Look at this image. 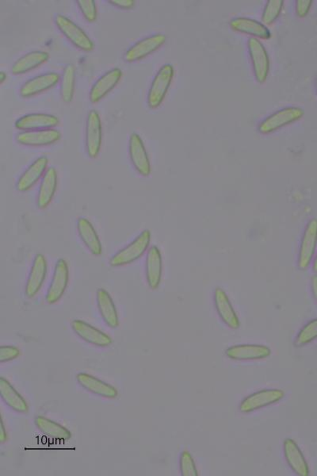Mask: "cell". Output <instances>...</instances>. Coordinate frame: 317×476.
Masks as SVG:
<instances>
[{
	"instance_id": "obj_1",
	"label": "cell",
	"mask_w": 317,
	"mask_h": 476,
	"mask_svg": "<svg viewBox=\"0 0 317 476\" xmlns=\"http://www.w3.org/2000/svg\"><path fill=\"white\" fill-rule=\"evenodd\" d=\"M150 240V231L149 230L144 231L131 244H128L125 248L119 250L111 257L110 266L112 267L125 266L136 261L148 250Z\"/></svg>"
},
{
	"instance_id": "obj_2",
	"label": "cell",
	"mask_w": 317,
	"mask_h": 476,
	"mask_svg": "<svg viewBox=\"0 0 317 476\" xmlns=\"http://www.w3.org/2000/svg\"><path fill=\"white\" fill-rule=\"evenodd\" d=\"M175 74L172 64H164L156 73L148 94V105L151 109L160 107L167 95Z\"/></svg>"
},
{
	"instance_id": "obj_3",
	"label": "cell",
	"mask_w": 317,
	"mask_h": 476,
	"mask_svg": "<svg viewBox=\"0 0 317 476\" xmlns=\"http://www.w3.org/2000/svg\"><path fill=\"white\" fill-rule=\"evenodd\" d=\"M304 115V110L297 107H289L276 111L266 117L259 126V131L262 134H272L279 129L291 124Z\"/></svg>"
},
{
	"instance_id": "obj_4",
	"label": "cell",
	"mask_w": 317,
	"mask_h": 476,
	"mask_svg": "<svg viewBox=\"0 0 317 476\" xmlns=\"http://www.w3.org/2000/svg\"><path fill=\"white\" fill-rule=\"evenodd\" d=\"M55 23L60 31L66 36L69 42L81 50L90 52L94 49L92 41L80 27L67 17L58 15Z\"/></svg>"
},
{
	"instance_id": "obj_5",
	"label": "cell",
	"mask_w": 317,
	"mask_h": 476,
	"mask_svg": "<svg viewBox=\"0 0 317 476\" xmlns=\"http://www.w3.org/2000/svg\"><path fill=\"white\" fill-rule=\"evenodd\" d=\"M249 55L257 82L264 83L270 71V60L265 47L260 40L251 38L248 43Z\"/></svg>"
},
{
	"instance_id": "obj_6",
	"label": "cell",
	"mask_w": 317,
	"mask_h": 476,
	"mask_svg": "<svg viewBox=\"0 0 317 476\" xmlns=\"http://www.w3.org/2000/svg\"><path fill=\"white\" fill-rule=\"evenodd\" d=\"M285 396L283 391L278 389L263 390L246 397L240 404L239 410L244 414L268 407L279 402Z\"/></svg>"
},
{
	"instance_id": "obj_7",
	"label": "cell",
	"mask_w": 317,
	"mask_h": 476,
	"mask_svg": "<svg viewBox=\"0 0 317 476\" xmlns=\"http://www.w3.org/2000/svg\"><path fill=\"white\" fill-rule=\"evenodd\" d=\"M69 280L68 264L64 259L59 260L54 268V275L46 294V302L49 304L57 303L66 292Z\"/></svg>"
},
{
	"instance_id": "obj_8",
	"label": "cell",
	"mask_w": 317,
	"mask_h": 476,
	"mask_svg": "<svg viewBox=\"0 0 317 476\" xmlns=\"http://www.w3.org/2000/svg\"><path fill=\"white\" fill-rule=\"evenodd\" d=\"M317 245V219H311L303 234L298 255V268L307 270L312 261Z\"/></svg>"
},
{
	"instance_id": "obj_9",
	"label": "cell",
	"mask_w": 317,
	"mask_h": 476,
	"mask_svg": "<svg viewBox=\"0 0 317 476\" xmlns=\"http://www.w3.org/2000/svg\"><path fill=\"white\" fill-rule=\"evenodd\" d=\"M102 145V123L101 116L92 110L88 115L86 125V150L92 159L98 156Z\"/></svg>"
},
{
	"instance_id": "obj_10",
	"label": "cell",
	"mask_w": 317,
	"mask_h": 476,
	"mask_svg": "<svg viewBox=\"0 0 317 476\" xmlns=\"http://www.w3.org/2000/svg\"><path fill=\"white\" fill-rule=\"evenodd\" d=\"M165 35L157 34L139 41L128 49L125 54L127 62H135L150 55L165 43Z\"/></svg>"
},
{
	"instance_id": "obj_11",
	"label": "cell",
	"mask_w": 317,
	"mask_h": 476,
	"mask_svg": "<svg viewBox=\"0 0 317 476\" xmlns=\"http://www.w3.org/2000/svg\"><path fill=\"white\" fill-rule=\"evenodd\" d=\"M128 150H130V157L135 169L145 178L149 176L151 173L149 158L142 138L136 133L131 135Z\"/></svg>"
},
{
	"instance_id": "obj_12",
	"label": "cell",
	"mask_w": 317,
	"mask_h": 476,
	"mask_svg": "<svg viewBox=\"0 0 317 476\" xmlns=\"http://www.w3.org/2000/svg\"><path fill=\"white\" fill-rule=\"evenodd\" d=\"M271 354L272 351L268 347L260 345H234L226 350L228 358L239 361L265 359Z\"/></svg>"
},
{
	"instance_id": "obj_13",
	"label": "cell",
	"mask_w": 317,
	"mask_h": 476,
	"mask_svg": "<svg viewBox=\"0 0 317 476\" xmlns=\"http://www.w3.org/2000/svg\"><path fill=\"white\" fill-rule=\"evenodd\" d=\"M49 160L46 157H40L33 162L23 173L16 184L17 190L25 192L31 189L38 180L43 178L48 167Z\"/></svg>"
},
{
	"instance_id": "obj_14",
	"label": "cell",
	"mask_w": 317,
	"mask_h": 476,
	"mask_svg": "<svg viewBox=\"0 0 317 476\" xmlns=\"http://www.w3.org/2000/svg\"><path fill=\"white\" fill-rule=\"evenodd\" d=\"M47 274V261L43 254L34 257L31 272H29L26 285V296L34 298L43 285Z\"/></svg>"
},
{
	"instance_id": "obj_15",
	"label": "cell",
	"mask_w": 317,
	"mask_h": 476,
	"mask_svg": "<svg viewBox=\"0 0 317 476\" xmlns=\"http://www.w3.org/2000/svg\"><path fill=\"white\" fill-rule=\"evenodd\" d=\"M72 329L78 336L87 343L98 347H108L112 344V339L108 334L84 321L74 320Z\"/></svg>"
},
{
	"instance_id": "obj_16",
	"label": "cell",
	"mask_w": 317,
	"mask_h": 476,
	"mask_svg": "<svg viewBox=\"0 0 317 476\" xmlns=\"http://www.w3.org/2000/svg\"><path fill=\"white\" fill-rule=\"evenodd\" d=\"M61 134L54 129L24 131L16 135V142L27 146H45L55 143L60 140Z\"/></svg>"
},
{
	"instance_id": "obj_17",
	"label": "cell",
	"mask_w": 317,
	"mask_h": 476,
	"mask_svg": "<svg viewBox=\"0 0 317 476\" xmlns=\"http://www.w3.org/2000/svg\"><path fill=\"white\" fill-rule=\"evenodd\" d=\"M59 124L58 117L48 114H29L15 122L17 130L34 131L52 129Z\"/></svg>"
},
{
	"instance_id": "obj_18",
	"label": "cell",
	"mask_w": 317,
	"mask_h": 476,
	"mask_svg": "<svg viewBox=\"0 0 317 476\" xmlns=\"http://www.w3.org/2000/svg\"><path fill=\"white\" fill-rule=\"evenodd\" d=\"M61 80L60 75L55 73L43 74L29 80L20 88V95L29 98L38 95L54 87Z\"/></svg>"
},
{
	"instance_id": "obj_19",
	"label": "cell",
	"mask_w": 317,
	"mask_h": 476,
	"mask_svg": "<svg viewBox=\"0 0 317 476\" xmlns=\"http://www.w3.org/2000/svg\"><path fill=\"white\" fill-rule=\"evenodd\" d=\"M76 381L87 391L105 398H115L119 392L115 387L90 374L80 373L76 375Z\"/></svg>"
},
{
	"instance_id": "obj_20",
	"label": "cell",
	"mask_w": 317,
	"mask_h": 476,
	"mask_svg": "<svg viewBox=\"0 0 317 476\" xmlns=\"http://www.w3.org/2000/svg\"><path fill=\"white\" fill-rule=\"evenodd\" d=\"M214 302L217 313L221 320L233 330H237L240 326L239 317L226 291L216 287L214 292Z\"/></svg>"
},
{
	"instance_id": "obj_21",
	"label": "cell",
	"mask_w": 317,
	"mask_h": 476,
	"mask_svg": "<svg viewBox=\"0 0 317 476\" xmlns=\"http://www.w3.org/2000/svg\"><path fill=\"white\" fill-rule=\"evenodd\" d=\"M122 76L120 68L111 69L99 78L91 87L90 101L96 103L101 101L119 83Z\"/></svg>"
},
{
	"instance_id": "obj_22",
	"label": "cell",
	"mask_w": 317,
	"mask_h": 476,
	"mask_svg": "<svg viewBox=\"0 0 317 476\" xmlns=\"http://www.w3.org/2000/svg\"><path fill=\"white\" fill-rule=\"evenodd\" d=\"M146 279L151 289L156 290L162 278V256L156 246H152L146 257Z\"/></svg>"
},
{
	"instance_id": "obj_23",
	"label": "cell",
	"mask_w": 317,
	"mask_h": 476,
	"mask_svg": "<svg viewBox=\"0 0 317 476\" xmlns=\"http://www.w3.org/2000/svg\"><path fill=\"white\" fill-rule=\"evenodd\" d=\"M284 455L286 462L295 473L300 476L309 475V466L298 445L292 439H286L284 442Z\"/></svg>"
},
{
	"instance_id": "obj_24",
	"label": "cell",
	"mask_w": 317,
	"mask_h": 476,
	"mask_svg": "<svg viewBox=\"0 0 317 476\" xmlns=\"http://www.w3.org/2000/svg\"><path fill=\"white\" fill-rule=\"evenodd\" d=\"M230 27L234 31L251 35L256 38L267 40L272 37L271 31L263 23L249 17H236L231 20Z\"/></svg>"
},
{
	"instance_id": "obj_25",
	"label": "cell",
	"mask_w": 317,
	"mask_h": 476,
	"mask_svg": "<svg viewBox=\"0 0 317 476\" xmlns=\"http://www.w3.org/2000/svg\"><path fill=\"white\" fill-rule=\"evenodd\" d=\"M57 180L55 168L50 167L47 169L39 187L37 199L38 208L45 209L50 204L57 191Z\"/></svg>"
},
{
	"instance_id": "obj_26",
	"label": "cell",
	"mask_w": 317,
	"mask_h": 476,
	"mask_svg": "<svg viewBox=\"0 0 317 476\" xmlns=\"http://www.w3.org/2000/svg\"><path fill=\"white\" fill-rule=\"evenodd\" d=\"M96 299L99 313L105 324L112 329L119 327V315H117L115 303L110 294L103 289H99L96 293Z\"/></svg>"
},
{
	"instance_id": "obj_27",
	"label": "cell",
	"mask_w": 317,
	"mask_h": 476,
	"mask_svg": "<svg viewBox=\"0 0 317 476\" xmlns=\"http://www.w3.org/2000/svg\"><path fill=\"white\" fill-rule=\"evenodd\" d=\"M78 231L82 242L87 250L94 255H101L102 244L91 223L85 217H80L78 221Z\"/></svg>"
},
{
	"instance_id": "obj_28",
	"label": "cell",
	"mask_w": 317,
	"mask_h": 476,
	"mask_svg": "<svg viewBox=\"0 0 317 476\" xmlns=\"http://www.w3.org/2000/svg\"><path fill=\"white\" fill-rule=\"evenodd\" d=\"M0 396L8 407L17 413L26 414L29 411L28 404L15 387L3 377L0 378Z\"/></svg>"
},
{
	"instance_id": "obj_29",
	"label": "cell",
	"mask_w": 317,
	"mask_h": 476,
	"mask_svg": "<svg viewBox=\"0 0 317 476\" xmlns=\"http://www.w3.org/2000/svg\"><path fill=\"white\" fill-rule=\"evenodd\" d=\"M49 54L44 51H34L28 52L13 64L11 71L15 75L27 73L31 70L42 66L48 61Z\"/></svg>"
},
{
	"instance_id": "obj_30",
	"label": "cell",
	"mask_w": 317,
	"mask_h": 476,
	"mask_svg": "<svg viewBox=\"0 0 317 476\" xmlns=\"http://www.w3.org/2000/svg\"><path fill=\"white\" fill-rule=\"evenodd\" d=\"M34 423L40 432L50 438L66 442L72 438V433L68 428L58 424L57 422L45 418V417H37Z\"/></svg>"
},
{
	"instance_id": "obj_31",
	"label": "cell",
	"mask_w": 317,
	"mask_h": 476,
	"mask_svg": "<svg viewBox=\"0 0 317 476\" xmlns=\"http://www.w3.org/2000/svg\"><path fill=\"white\" fill-rule=\"evenodd\" d=\"M75 81V68L71 64H67L64 70L61 83V95L63 101L66 103H70L73 101Z\"/></svg>"
},
{
	"instance_id": "obj_32",
	"label": "cell",
	"mask_w": 317,
	"mask_h": 476,
	"mask_svg": "<svg viewBox=\"0 0 317 476\" xmlns=\"http://www.w3.org/2000/svg\"><path fill=\"white\" fill-rule=\"evenodd\" d=\"M284 2L283 0H270L264 8L262 15V21L264 24L271 25L278 19Z\"/></svg>"
},
{
	"instance_id": "obj_33",
	"label": "cell",
	"mask_w": 317,
	"mask_h": 476,
	"mask_svg": "<svg viewBox=\"0 0 317 476\" xmlns=\"http://www.w3.org/2000/svg\"><path fill=\"white\" fill-rule=\"evenodd\" d=\"M317 338V319L312 320L305 325L299 332L295 340L297 347H302L312 342Z\"/></svg>"
},
{
	"instance_id": "obj_34",
	"label": "cell",
	"mask_w": 317,
	"mask_h": 476,
	"mask_svg": "<svg viewBox=\"0 0 317 476\" xmlns=\"http://www.w3.org/2000/svg\"><path fill=\"white\" fill-rule=\"evenodd\" d=\"M180 471L184 476H197L198 470L189 452L184 451L180 456Z\"/></svg>"
},
{
	"instance_id": "obj_35",
	"label": "cell",
	"mask_w": 317,
	"mask_h": 476,
	"mask_svg": "<svg viewBox=\"0 0 317 476\" xmlns=\"http://www.w3.org/2000/svg\"><path fill=\"white\" fill-rule=\"evenodd\" d=\"M82 14L85 19L90 22L96 21L97 19V8L95 1L93 0H79L78 2Z\"/></svg>"
},
{
	"instance_id": "obj_36",
	"label": "cell",
	"mask_w": 317,
	"mask_h": 476,
	"mask_svg": "<svg viewBox=\"0 0 317 476\" xmlns=\"http://www.w3.org/2000/svg\"><path fill=\"white\" fill-rule=\"evenodd\" d=\"M21 355V351L15 346L0 347V363L15 360Z\"/></svg>"
},
{
	"instance_id": "obj_37",
	"label": "cell",
	"mask_w": 317,
	"mask_h": 476,
	"mask_svg": "<svg viewBox=\"0 0 317 476\" xmlns=\"http://www.w3.org/2000/svg\"><path fill=\"white\" fill-rule=\"evenodd\" d=\"M312 4V0H297L295 7L297 15L300 17L307 16Z\"/></svg>"
},
{
	"instance_id": "obj_38",
	"label": "cell",
	"mask_w": 317,
	"mask_h": 476,
	"mask_svg": "<svg viewBox=\"0 0 317 476\" xmlns=\"http://www.w3.org/2000/svg\"><path fill=\"white\" fill-rule=\"evenodd\" d=\"M109 2L123 9L132 8L135 4V1H133V0H111Z\"/></svg>"
},
{
	"instance_id": "obj_39",
	"label": "cell",
	"mask_w": 317,
	"mask_h": 476,
	"mask_svg": "<svg viewBox=\"0 0 317 476\" xmlns=\"http://www.w3.org/2000/svg\"><path fill=\"white\" fill-rule=\"evenodd\" d=\"M311 289H312L313 295L315 301L317 304V275H314L312 278H311Z\"/></svg>"
},
{
	"instance_id": "obj_40",
	"label": "cell",
	"mask_w": 317,
	"mask_h": 476,
	"mask_svg": "<svg viewBox=\"0 0 317 476\" xmlns=\"http://www.w3.org/2000/svg\"><path fill=\"white\" fill-rule=\"evenodd\" d=\"M7 440L8 434L7 432H6L3 421H1V426H0V440H1V443H4L7 442Z\"/></svg>"
},
{
	"instance_id": "obj_41",
	"label": "cell",
	"mask_w": 317,
	"mask_h": 476,
	"mask_svg": "<svg viewBox=\"0 0 317 476\" xmlns=\"http://www.w3.org/2000/svg\"><path fill=\"white\" fill-rule=\"evenodd\" d=\"M6 79H7V74L3 72L0 73V84H3Z\"/></svg>"
},
{
	"instance_id": "obj_42",
	"label": "cell",
	"mask_w": 317,
	"mask_h": 476,
	"mask_svg": "<svg viewBox=\"0 0 317 476\" xmlns=\"http://www.w3.org/2000/svg\"><path fill=\"white\" fill-rule=\"evenodd\" d=\"M313 270L314 273H317V255L315 257V260L314 261Z\"/></svg>"
},
{
	"instance_id": "obj_43",
	"label": "cell",
	"mask_w": 317,
	"mask_h": 476,
	"mask_svg": "<svg viewBox=\"0 0 317 476\" xmlns=\"http://www.w3.org/2000/svg\"><path fill=\"white\" fill-rule=\"evenodd\" d=\"M316 91H317V78H316Z\"/></svg>"
}]
</instances>
